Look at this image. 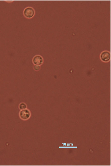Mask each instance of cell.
<instances>
[{
    "label": "cell",
    "instance_id": "6da1fadb",
    "mask_svg": "<svg viewBox=\"0 0 111 166\" xmlns=\"http://www.w3.org/2000/svg\"><path fill=\"white\" fill-rule=\"evenodd\" d=\"M35 11L34 9L31 7H27L25 8L23 11V14L26 18L30 19L34 16Z\"/></svg>",
    "mask_w": 111,
    "mask_h": 166
},
{
    "label": "cell",
    "instance_id": "7a4b0ae2",
    "mask_svg": "<svg viewBox=\"0 0 111 166\" xmlns=\"http://www.w3.org/2000/svg\"><path fill=\"white\" fill-rule=\"evenodd\" d=\"M20 118L23 120H28L31 117V113L30 110L27 109L21 110L19 113Z\"/></svg>",
    "mask_w": 111,
    "mask_h": 166
},
{
    "label": "cell",
    "instance_id": "3957f363",
    "mask_svg": "<svg viewBox=\"0 0 111 166\" xmlns=\"http://www.w3.org/2000/svg\"><path fill=\"white\" fill-rule=\"evenodd\" d=\"M100 58L103 61L105 62H108L110 59V54L109 52L106 51L103 52L101 55Z\"/></svg>",
    "mask_w": 111,
    "mask_h": 166
},
{
    "label": "cell",
    "instance_id": "277c9868",
    "mask_svg": "<svg viewBox=\"0 0 111 166\" xmlns=\"http://www.w3.org/2000/svg\"><path fill=\"white\" fill-rule=\"evenodd\" d=\"M33 63L35 65H40L42 63L43 59L42 57L39 55H35L33 59Z\"/></svg>",
    "mask_w": 111,
    "mask_h": 166
},
{
    "label": "cell",
    "instance_id": "5b68a950",
    "mask_svg": "<svg viewBox=\"0 0 111 166\" xmlns=\"http://www.w3.org/2000/svg\"><path fill=\"white\" fill-rule=\"evenodd\" d=\"M18 107L20 110H22L27 109V106L25 103L21 102L19 104Z\"/></svg>",
    "mask_w": 111,
    "mask_h": 166
}]
</instances>
